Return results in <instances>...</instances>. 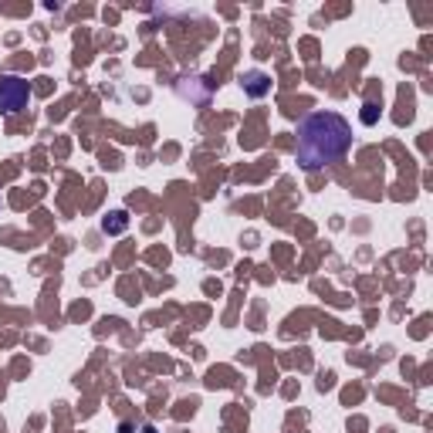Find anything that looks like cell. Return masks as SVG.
<instances>
[{"label":"cell","mask_w":433,"mask_h":433,"mask_svg":"<svg viewBox=\"0 0 433 433\" xmlns=\"http://www.w3.org/2000/svg\"><path fill=\"white\" fill-rule=\"evenodd\" d=\"M27 102H31V85H27L24 78H17V75L0 78V112L17 115V112L27 108Z\"/></svg>","instance_id":"obj_2"},{"label":"cell","mask_w":433,"mask_h":433,"mask_svg":"<svg viewBox=\"0 0 433 433\" xmlns=\"http://www.w3.org/2000/svg\"><path fill=\"white\" fill-rule=\"evenodd\" d=\"M240 85H244V92H247L251 99H264L268 88H271V81H268L264 72H247V75L240 78Z\"/></svg>","instance_id":"obj_3"},{"label":"cell","mask_w":433,"mask_h":433,"mask_svg":"<svg viewBox=\"0 0 433 433\" xmlns=\"http://www.w3.org/2000/svg\"><path fill=\"white\" fill-rule=\"evenodd\" d=\"M362 108H366V112H362V122L373 126V122H376V105H362Z\"/></svg>","instance_id":"obj_5"},{"label":"cell","mask_w":433,"mask_h":433,"mask_svg":"<svg viewBox=\"0 0 433 433\" xmlns=\"http://www.w3.org/2000/svg\"><path fill=\"white\" fill-rule=\"evenodd\" d=\"M142 433H156V430H153V427H146V430H142Z\"/></svg>","instance_id":"obj_7"},{"label":"cell","mask_w":433,"mask_h":433,"mask_svg":"<svg viewBox=\"0 0 433 433\" xmlns=\"http://www.w3.org/2000/svg\"><path fill=\"white\" fill-rule=\"evenodd\" d=\"M122 227H126V213H112V220H105V230H108V234H119Z\"/></svg>","instance_id":"obj_4"},{"label":"cell","mask_w":433,"mask_h":433,"mask_svg":"<svg viewBox=\"0 0 433 433\" xmlns=\"http://www.w3.org/2000/svg\"><path fill=\"white\" fill-rule=\"evenodd\" d=\"M119 433H136V427H132V423H122V427H119Z\"/></svg>","instance_id":"obj_6"},{"label":"cell","mask_w":433,"mask_h":433,"mask_svg":"<svg viewBox=\"0 0 433 433\" xmlns=\"http://www.w3.org/2000/svg\"><path fill=\"white\" fill-rule=\"evenodd\" d=\"M352 146V126L338 112H311L298 122L295 156L308 173L338 163Z\"/></svg>","instance_id":"obj_1"}]
</instances>
